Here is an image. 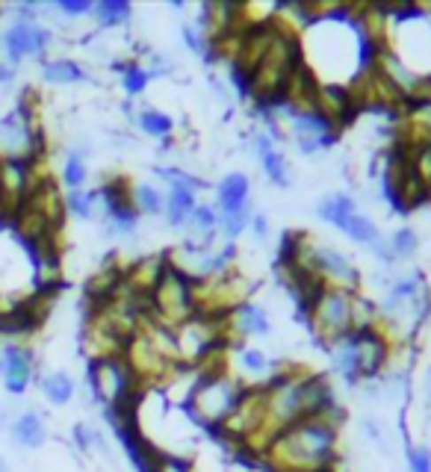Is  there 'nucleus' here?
I'll use <instances>...</instances> for the list:
<instances>
[{
  "mask_svg": "<svg viewBox=\"0 0 431 472\" xmlns=\"http://www.w3.org/2000/svg\"><path fill=\"white\" fill-rule=\"evenodd\" d=\"M337 434L319 416H304L269 443V472H337Z\"/></svg>",
  "mask_w": 431,
  "mask_h": 472,
  "instance_id": "1",
  "label": "nucleus"
},
{
  "mask_svg": "<svg viewBox=\"0 0 431 472\" xmlns=\"http://www.w3.org/2000/svg\"><path fill=\"white\" fill-rule=\"evenodd\" d=\"M272 42L266 57L260 59L258 72L245 80L242 92L245 98H251L263 112H272L281 107V92L293 74V68L302 63V48H298V33L293 30V24L284 21L281 10L272 15Z\"/></svg>",
  "mask_w": 431,
  "mask_h": 472,
  "instance_id": "2",
  "label": "nucleus"
},
{
  "mask_svg": "<svg viewBox=\"0 0 431 472\" xmlns=\"http://www.w3.org/2000/svg\"><path fill=\"white\" fill-rule=\"evenodd\" d=\"M351 299H355V293H342V290H334V286H325V290L316 295V301L304 310L313 337L319 339L322 346L334 348L337 343L355 334Z\"/></svg>",
  "mask_w": 431,
  "mask_h": 472,
  "instance_id": "3",
  "label": "nucleus"
},
{
  "mask_svg": "<svg viewBox=\"0 0 431 472\" xmlns=\"http://www.w3.org/2000/svg\"><path fill=\"white\" fill-rule=\"evenodd\" d=\"M249 278L240 269H227V272L207 278V281L192 284V301H196V316H213L225 319L231 316L236 308L249 301Z\"/></svg>",
  "mask_w": 431,
  "mask_h": 472,
  "instance_id": "4",
  "label": "nucleus"
},
{
  "mask_svg": "<svg viewBox=\"0 0 431 472\" xmlns=\"http://www.w3.org/2000/svg\"><path fill=\"white\" fill-rule=\"evenodd\" d=\"M145 313L154 322H160L165 328H181L189 319H196V301H192V281H187L181 272L165 263L163 278L157 281L151 299H148Z\"/></svg>",
  "mask_w": 431,
  "mask_h": 472,
  "instance_id": "5",
  "label": "nucleus"
},
{
  "mask_svg": "<svg viewBox=\"0 0 431 472\" xmlns=\"http://www.w3.org/2000/svg\"><path fill=\"white\" fill-rule=\"evenodd\" d=\"M240 392H242V381H236L231 372L219 375V378H204V381L196 384L187 407H189L192 419H196L201 428L216 431V428L231 416Z\"/></svg>",
  "mask_w": 431,
  "mask_h": 472,
  "instance_id": "6",
  "label": "nucleus"
},
{
  "mask_svg": "<svg viewBox=\"0 0 431 472\" xmlns=\"http://www.w3.org/2000/svg\"><path fill=\"white\" fill-rule=\"evenodd\" d=\"M384 192L393 201V207L402 209V213H411V209H417L431 198V189L417 178L411 160L396 148H387L384 156Z\"/></svg>",
  "mask_w": 431,
  "mask_h": 472,
  "instance_id": "7",
  "label": "nucleus"
},
{
  "mask_svg": "<svg viewBox=\"0 0 431 472\" xmlns=\"http://www.w3.org/2000/svg\"><path fill=\"white\" fill-rule=\"evenodd\" d=\"M89 378H92V390L104 407L119 410L127 401H136L145 396V390L134 381V375L125 366L121 357H112V361H98L89 363Z\"/></svg>",
  "mask_w": 431,
  "mask_h": 472,
  "instance_id": "8",
  "label": "nucleus"
},
{
  "mask_svg": "<svg viewBox=\"0 0 431 472\" xmlns=\"http://www.w3.org/2000/svg\"><path fill=\"white\" fill-rule=\"evenodd\" d=\"M311 269H313V275H319V281L325 286H334V290L360 293V286H364V278H360L358 266L351 263V260L342 255L340 248H334V246H322V242H313Z\"/></svg>",
  "mask_w": 431,
  "mask_h": 472,
  "instance_id": "9",
  "label": "nucleus"
},
{
  "mask_svg": "<svg viewBox=\"0 0 431 472\" xmlns=\"http://www.w3.org/2000/svg\"><path fill=\"white\" fill-rule=\"evenodd\" d=\"M50 45V30L39 24H10L0 33V48L12 65H19L24 57H42Z\"/></svg>",
  "mask_w": 431,
  "mask_h": 472,
  "instance_id": "10",
  "label": "nucleus"
},
{
  "mask_svg": "<svg viewBox=\"0 0 431 472\" xmlns=\"http://www.w3.org/2000/svg\"><path fill=\"white\" fill-rule=\"evenodd\" d=\"M272 19L266 24H258V27H251V30H245L242 36H240V45H236V54H234V77H236V83L245 86V80L258 72V65H260V59L266 57V50H269V42H272Z\"/></svg>",
  "mask_w": 431,
  "mask_h": 472,
  "instance_id": "11",
  "label": "nucleus"
},
{
  "mask_svg": "<svg viewBox=\"0 0 431 472\" xmlns=\"http://www.w3.org/2000/svg\"><path fill=\"white\" fill-rule=\"evenodd\" d=\"M160 174L169 180V195H165V213H169V225L172 227H183L192 209L198 207V195L196 187H201V180L189 178V174L172 171V169H160Z\"/></svg>",
  "mask_w": 431,
  "mask_h": 472,
  "instance_id": "12",
  "label": "nucleus"
},
{
  "mask_svg": "<svg viewBox=\"0 0 431 472\" xmlns=\"http://www.w3.org/2000/svg\"><path fill=\"white\" fill-rule=\"evenodd\" d=\"M316 116L328 125V130L334 136H337L342 127H349L351 118H355L358 112H355V107H351L346 86L342 83H337V86L319 83V95H316Z\"/></svg>",
  "mask_w": 431,
  "mask_h": 472,
  "instance_id": "13",
  "label": "nucleus"
},
{
  "mask_svg": "<svg viewBox=\"0 0 431 472\" xmlns=\"http://www.w3.org/2000/svg\"><path fill=\"white\" fill-rule=\"evenodd\" d=\"M165 272V255H154V257H139L134 263L125 266V293L134 295L136 301H148L154 293L157 281L163 278Z\"/></svg>",
  "mask_w": 431,
  "mask_h": 472,
  "instance_id": "14",
  "label": "nucleus"
},
{
  "mask_svg": "<svg viewBox=\"0 0 431 472\" xmlns=\"http://www.w3.org/2000/svg\"><path fill=\"white\" fill-rule=\"evenodd\" d=\"M269 331H272V322L266 316V310L251 301H245L242 308H236L227 316V339H231V346L240 343L242 337H266Z\"/></svg>",
  "mask_w": 431,
  "mask_h": 472,
  "instance_id": "15",
  "label": "nucleus"
},
{
  "mask_svg": "<svg viewBox=\"0 0 431 472\" xmlns=\"http://www.w3.org/2000/svg\"><path fill=\"white\" fill-rule=\"evenodd\" d=\"M0 369H4V378H6V390L10 392H24L30 387L33 381V357H30V348L24 346H10L4 352V361H0Z\"/></svg>",
  "mask_w": 431,
  "mask_h": 472,
  "instance_id": "16",
  "label": "nucleus"
},
{
  "mask_svg": "<svg viewBox=\"0 0 431 472\" xmlns=\"http://www.w3.org/2000/svg\"><path fill=\"white\" fill-rule=\"evenodd\" d=\"M183 231H187V246L213 248V242H216V236H219V213H216V207L198 204L189 213L187 225H183Z\"/></svg>",
  "mask_w": 431,
  "mask_h": 472,
  "instance_id": "17",
  "label": "nucleus"
},
{
  "mask_svg": "<svg viewBox=\"0 0 431 472\" xmlns=\"http://www.w3.org/2000/svg\"><path fill=\"white\" fill-rule=\"evenodd\" d=\"M254 151H258L260 163H263V171H266V178L275 183V187H289V183H293V174H289V165L284 160V154L278 151L275 139H272L269 133L254 136Z\"/></svg>",
  "mask_w": 431,
  "mask_h": 472,
  "instance_id": "18",
  "label": "nucleus"
},
{
  "mask_svg": "<svg viewBox=\"0 0 431 472\" xmlns=\"http://www.w3.org/2000/svg\"><path fill=\"white\" fill-rule=\"evenodd\" d=\"M10 434L21 449H42L48 440V425L39 410H24V414H15Z\"/></svg>",
  "mask_w": 431,
  "mask_h": 472,
  "instance_id": "19",
  "label": "nucleus"
},
{
  "mask_svg": "<svg viewBox=\"0 0 431 472\" xmlns=\"http://www.w3.org/2000/svg\"><path fill=\"white\" fill-rule=\"evenodd\" d=\"M249 189H251L249 174L234 171V174H227V178H222V183H219V189H216V201H219L216 213H236V209L251 207Z\"/></svg>",
  "mask_w": 431,
  "mask_h": 472,
  "instance_id": "20",
  "label": "nucleus"
},
{
  "mask_svg": "<svg viewBox=\"0 0 431 472\" xmlns=\"http://www.w3.org/2000/svg\"><path fill=\"white\" fill-rule=\"evenodd\" d=\"M42 77H45L48 83L68 86V83H83L86 72H83V65L74 63V59H50V63L42 65Z\"/></svg>",
  "mask_w": 431,
  "mask_h": 472,
  "instance_id": "21",
  "label": "nucleus"
},
{
  "mask_svg": "<svg viewBox=\"0 0 431 472\" xmlns=\"http://www.w3.org/2000/svg\"><path fill=\"white\" fill-rule=\"evenodd\" d=\"M42 392L50 405H68L74 399V381L68 372H48L42 378Z\"/></svg>",
  "mask_w": 431,
  "mask_h": 472,
  "instance_id": "22",
  "label": "nucleus"
},
{
  "mask_svg": "<svg viewBox=\"0 0 431 472\" xmlns=\"http://www.w3.org/2000/svg\"><path fill=\"white\" fill-rule=\"evenodd\" d=\"M240 366L251 375V378H258L254 384H266L272 375L278 372V366L272 363L260 348H240Z\"/></svg>",
  "mask_w": 431,
  "mask_h": 472,
  "instance_id": "23",
  "label": "nucleus"
},
{
  "mask_svg": "<svg viewBox=\"0 0 431 472\" xmlns=\"http://www.w3.org/2000/svg\"><path fill=\"white\" fill-rule=\"evenodd\" d=\"M355 209H358L355 201H351L349 195H342V192H337V195L325 198L319 204V218H322V222L334 225V227H340L351 213H355Z\"/></svg>",
  "mask_w": 431,
  "mask_h": 472,
  "instance_id": "24",
  "label": "nucleus"
},
{
  "mask_svg": "<svg viewBox=\"0 0 431 472\" xmlns=\"http://www.w3.org/2000/svg\"><path fill=\"white\" fill-rule=\"evenodd\" d=\"M134 207L139 216H160L165 209V195L151 183H139L134 187Z\"/></svg>",
  "mask_w": 431,
  "mask_h": 472,
  "instance_id": "25",
  "label": "nucleus"
},
{
  "mask_svg": "<svg viewBox=\"0 0 431 472\" xmlns=\"http://www.w3.org/2000/svg\"><path fill=\"white\" fill-rule=\"evenodd\" d=\"M104 207L101 192H86V189H72L65 195V213H72L77 218H92L95 209Z\"/></svg>",
  "mask_w": 431,
  "mask_h": 472,
  "instance_id": "26",
  "label": "nucleus"
},
{
  "mask_svg": "<svg viewBox=\"0 0 431 472\" xmlns=\"http://www.w3.org/2000/svg\"><path fill=\"white\" fill-rule=\"evenodd\" d=\"M92 15L101 27H119V24L130 21V4H125V0H104V4H95Z\"/></svg>",
  "mask_w": 431,
  "mask_h": 472,
  "instance_id": "27",
  "label": "nucleus"
},
{
  "mask_svg": "<svg viewBox=\"0 0 431 472\" xmlns=\"http://www.w3.org/2000/svg\"><path fill=\"white\" fill-rule=\"evenodd\" d=\"M86 148H74L72 154H68L65 160V169H63V180L68 189H83L86 183Z\"/></svg>",
  "mask_w": 431,
  "mask_h": 472,
  "instance_id": "28",
  "label": "nucleus"
},
{
  "mask_svg": "<svg viewBox=\"0 0 431 472\" xmlns=\"http://www.w3.org/2000/svg\"><path fill=\"white\" fill-rule=\"evenodd\" d=\"M136 121H139V127H142L145 133H151V136H169L174 130V121L165 116V112L151 110V107H145L142 112H139Z\"/></svg>",
  "mask_w": 431,
  "mask_h": 472,
  "instance_id": "29",
  "label": "nucleus"
},
{
  "mask_svg": "<svg viewBox=\"0 0 431 472\" xmlns=\"http://www.w3.org/2000/svg\"><path fill=\"white\" fill-rule=\"evenodd\" d=\"M74 443L81 452H101L110 454V445L104 440V434L92 425H74Z\"/></svg>",
  "mask_w": 431,
  "mask_h": 472,
  "instance_id": "30",
  "label": "nucleus"
},
{
  "mask_svg": "<svg viewBox=\"0 0 431 472\" xmlns=\"http://www.w3.org/2000/svg\"><path fill=\"white\" fill-rule=\"evenodd\" d=\"M393 251V260H411L413 255H417L419 242H417V233L411 231V227H402V231L393 233V240L387 242Z\"/></svg>",
  "mask_w": 431,
  "mask_h": 472,
  "instance_id": "31",
  "label": "nucleus"
},
{
  "mask_svg": "<svg viewBox=\"0 0 431 472\" xmlns=\"http://www.w3.org/2000/svg\"><path fill=\"white\" fill-rule=\"evenodd\" d=\"M404 156L411 160L413 171H417V178L431 189V145H422V148H417V151H411V154H404Z\"/></svg>",
  "mask_w": 431,
  "mask_h": 472,
  "instance_id": "32",
  "label": "nucleus"
},
{
  "mask_svg": "<svg viewBox=\"0 0 431 472\" xmlns=\"http://www.w3.org/2000/svg\"><path fill=\"white\" fill-rule=\"evenodd\" d=\"M148 80H151V74L145 72V65L139 63H127L125 65V89L130 95H139L148 86Z\"/></svg>",
  "mask_w": 431,
  "mask_h": 472,
  "instance_id": "33",
  "label": "nucleus"
},
{
  "mask_svg": "<svg viewBox=\"0 0 431 472\" xmlns=\"http://www.w3.org/2000/svg\"><path fill=\"white\" fill-rule=\"evenodd\" d=\"M54 10L68 15V19H81V15H89L95 10V4H89V0H63V4L54 6Z\"/></svg>",
  "mask_w": 431,
  "mask_h": 472,
  "instance_id": "34",
  "label": "nucleus"
},
{
  "mask_svg": "<svg viewBox=\"0 0 431 472\" xmlns=\"http://www.w3.org/2000/svg\"><path fill=\"white\" fill-rule=\"evenodd\" d=\"M408 472H431V452L417 445L408 452Z\"/></svg>",
  "mask_w": 431,
  "mask_h": 472,
  "instance_id": "35",
  "label": "nucleus"
},
{
  "mask_svg": "<svg viewBox=\"0 0 431 472\" xmlns=\"http://www.w3.org/2000/svg\"><path fill=\"white\" fill-rule=\"evenodd\" d=\"M183 39L189 42V48L196 50V54H204L207 50V36L201 33V27H196V24H183Z\"/></svg>",
  "mask_w": 431,
  "mask_h": 472,
  "instance_id": "36",
  "label": "nucleus"
},
{
  "mask_svg": "<svg viewBox=\"0 0 431 472\" xmlns=\"http://www.w3.org/2000/svg\"><path fill=\"white\" fill-rule=\"evenodd\" d=\"M154 472H192V467H189V461L178 458V454H163Z\"/></svg>",
  "mask_w": 431,
  "mask_h": 472,
  "instance_id": "37",
  "label": "nucleus"
},
{
  "mask_svg": "<svg viewBox=\"0 0 431 472\" xmlns=\"http://www.w3.org/2000/svg\"><path fill=\"white\" fill-rule=\"evenodd\" d=\"M15 80V65L0 54V86H10Z\"/></svg>",
  "mask_w": 431,
  "mask_h": 472,
  "instance_id": "38",
  "label": "nucleus"
},
{
  "mask_svg": "<svg viewBox=\"0 0 431 472\" xmlns=\"http://www.w3.org/2000/svg\"><path fill=\"white\" fill-rule=\"evenodd\" d=\"M251 227H254V233H258V240H266V236H269V222H266V216H263V213L251 216Z\"/></svg>",
  "mask_w": 431,
  "mask_h": 472,
  "instance_id": "39",
  "label": "nucleus"
},
{
  "mask_svg": "<svg viewBox=\"0 0 431 472\" xmlns=\"http://www.w3.org/2000/svg\"><path fill=\"white\" fill-rule=\"evenodd\" d=\"M0 472H12V469H10V463L4 461V454H0Z\"/></svg>",
  "mask_w": 431,
  "mask_h": 472,
  "instance_id": "40",
  "label": "nucleus"
}]
</instances>
